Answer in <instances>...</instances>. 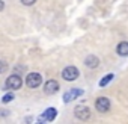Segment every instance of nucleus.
<instances>
[{"label": "nucleus", "instance_id": "obj_14", "mask_svg": "<svg viewBox=\"0 0 128 124\" xmlns=\"http://www.w3.org/2000/svg\"><path fill=\"white\" fill-rule=\"evenodd\" d=\"M35 2H36V0H21V3H23L24 6H32Z\"/></svg>", "mask_w": 128, "mask_h": 124}, {"label": "nucleus", "instance_id": "obj_4", "mask_svg": "<svg viewBox=\"0 0 128 124\" xmlns=\"http://www.w3.org/2000/svg\"><path fill=\"white\" fill-rule=\"evenodd\" d=\"M74 115H76L78 119L86 121V119L90 118V109H89L88 106H77L76 110H74Z\"/></svg>", "mask_w": 128, "mask_h": 124}, {"label": "nucleus", "instance_id": "obj_1", "mask_svg": "<svg viewBox=\"0 0 128 124\" xmlns=\"http://www.w3.org/2000/svg\"><path fill=\"white\" fill-rule=\"evenodd\" d=\"M42 83V76L39 73H29L27 77H26V85L32 89L35 88H39V85Z\"/></svg>", "mask_w": 128, "mask_h": 124}, {"label": "nucleus", "instance_id": "obj_7", "mask_svg": "<svg viewBox=\"0 0 128 124\" xmlns=\"http://www.w3.org/2000/svg\"><path fill=\"white\" fill-rule=\"evenodd\" d=\"M80 95H83V89H70L68 92H65V95H63V101L70 103L71 100H76Z\"/></svg>", "mask_w": 128, "mask_h": 124}, {"label": "nucleus", "instance_id": "obj_11", "mask_svg": "<svg viewBox=\"0 0 128 124\" xmlns=\"http://www.w3.org/2000/svg\"><path fill=\"white\" fill-rule=\"evenodd\" d=\"M113 80V74H106L101 80H100V86H106L107 83H110Z\"/></svg>", "mask_w": 128, "mask_h": 124}, {"label": "nucleus", "instance_id": "obj_13", "mask_svg": "<svg viewBox=\"0 0 128 124\" xmlns=\"http://www.w3.org/2000/svg\"><path fill=\"white\" fill-rule=\"evenodd\" d=\"M6 70H8V64H6V62H3V60H0V74L5 73Z\"/></svg>", "mask_w": 128, "mask_h": 124}, {"label": "nucleus", "instance_id": "obj_10", "mask_svg": "<svg viewBox=\"0 0 128 124\" xmlns=\"http://www.w3.org/2000/svg\"><path fill=\"white\" fill-rule=\"evenodd\" d=\"M118 54L119 56H128V42L126 41H122L118 44V48H116Z\"/></svg>", "mask_w": 128, "mask_h": 124}, {"label": "nucleus", "instance_id": "obj_3", "mask_svg": "<svg viewBox=\"0 0 128 124\" xmlns=\"http://www.w3.org/2000/svg\"><path fill=\"white\" fill-rule=\"evenodd\" d=\"M78 68H76V67H66L65 70L62 71V77L65 79V80H68V82H72V80H76L77 77H78Z\"/></svg>", "mask_w": 128, "mask_h": 124}, {"label": "nucleus", "instance_id": "obj_9", "mask_svg": "<svg viewBox=\"0 0 128 124\" xmlns=\"http://www.w3.org/2000/svg\"><path fill=\"white\" fill-rule=\"evenodd\" d=\"M84 64H86V67H89V68H95V67L100 65V59H98L95 54H89V56L86 57V60H84Z\"/></svg>", "mask_w": 128, "mask_h": 124}, {"label": "nucleus", "instance_id": "obj_8", "mask_svg": "<svg viewBox=\"0 0 128 124\" xmlns=\"http://www.w3.org/2000/svg\"><path fill=\"white\" fill-rule=\"evenodd\" d=\"M56 113H57V110L54 107H48V109H45V112L42 113V116L38 121H53L56 118Z\"/></svg>", "mask_w": 128, "mask_h": 124}, {"label": "nucleus", "instance_id": "obj_6", "mask_svg": "<svg viewBox=\"0 0 128 124\" xmlns=\"http://www.w3.org/2000/svg\"><path fill=\"white\" fill-rule=\"evenodd\" d=\"M59 91V83L56 82V80H48V82H45V85H44V92L45 94H48V95H53V94H56Z\"/></svg>", "mask_w": 128, "mask_h": 124}, {"label": "nucleus", "instance_id": "obj_12", "mask_svg": "<svg viewBox=\"0 0 128 124\" xmlns=\"http://www.w3.org/2000/svg\"><path fill=\"white\" fill-rule=\"evenodd\" d=\"M12 100H14V94H6V95H3V98H2L3 103H9V101H12Z\"/></svg>", "mask_w": 128, "mask_h": 124}, {"label": "nucleus", "instance_id": "obj_2", "mask_svg": "<svg viewBox=\"0 0 128 124\" xmlns=\"http://www.w3.org/2000/svg\"><path fill=\"white\" fill-rule=\"evenodd\" d=\"M21 85H23V80H21V77L17 76V74L9 76V77L6 79V83H5L6 89H11V91H17V89H20Z\"/></svg>", "mask_w": 128, "mask_h": 124}, {"label": "nucleus", "instance_id": "obj_15", "mask_svg": "<svg viewBox=\"0 0 128 124\" xmlns=\"http://www.w3.org/2000/svg\"><path fill=\"white\" fill-rule=\"evenodd\" d=\"M3 8H5V3L2 2V0H0V11H3Z\"/></svg>", "mask_w": 128, "mask_h": 124}, {"label": "nucleus", "instance_id": "obj_5", "mask_svg": "<svg viewBox=\"0 0 128 124\" xmlns=\"http://www.w3.org/2000/svg\"><path fill=\"white\" fill-rule=\"evenodd\" d=\"M95 107H96V110L98 112H107L108 109H110V100L107 98V97H100L96 101H95Z\"/></svg>", "mask_w": 128, "mask_h": 124}]
</instances>
